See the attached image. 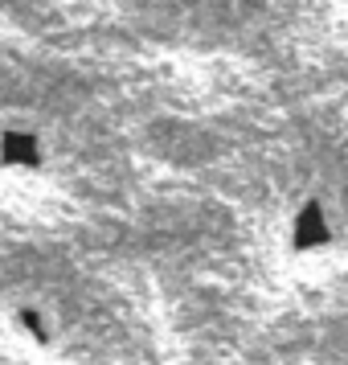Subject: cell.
<instances>
[{
	"instance_id": "obj_1",
	"label": "cell",
	"mask_w": 348,
	"mask_h": 365,
	"mask_svg": "<svg viewBox=\"0 0 348 365\" xmlns=\"http://www.w3.org/2000/svg\"><path fill=\"white\" fill-rule=\"evenodd\" d=\"M328 242H332V230L324 222V210H320V201H307L303 214L295 217V250L328 247Z\"/></svg>"
},
{
	"instance_id": "obj_2",
	"label": "cell",
	"mask_w": 348,
	"mask_h": 365,
	"mask_svg": "<svg viewBox=\"0 0 348 365\" xmlns=\"http://www.w3.org/2000/svg\"><path fill=\"white\" fill-rule=\"evenodd\" d=\"M0 160L9 165H37L41 160V148L29 132H4L0 135Z\"/></svg>"
}]
</instances>
